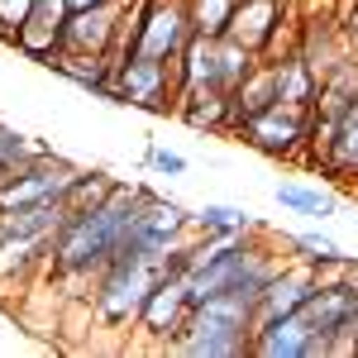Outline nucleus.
I'll return each instance as SVG.
<instances>
[{
  "mask_svg": "<svg viewBox=\"0 0 358 358\" xmlns=\"http://www.w3.org/2000/svg\"><path fill=\"white\" fill-rule=\"evenodd\" d=\"M138 210H143V196L129 192V187H110L86 210H72L67 224H62V239H57V268L62 273H86V268L110 263L115 248L129 239Z\"/></svg>",
  "mask_w": 358,
  "mask_h": 358,
  "instance_id": "obj_1",
  "label": "nucleus"
},
{
  "mask_svg": "<svg viewBox=\"0 0 358 358\" xmlns=\"http://www.w3.org/2000/svg\"><path fill=\"white\" fill-rule=\"evenodd\" d=\"M253 306H258L253 292H220V296L196 301L192 325H187L192 334L182 339V349H187V354H239Z\"/></svg>",
  "mask_w": 358,
  "mask_h": 358,
  "instance_id": "obj_2",
  "label": "nucleus"
},
{
  "mask_svg": "<svg viewBox=\"0 0 358 358\" xmlns=\"http://www.w3.org/2000/svg\"><path fill=\"white\" fill-rule=\"evenodd\" d=\"M187 15L182 10H172V5H143L138 10V24L129 29V48H124V57L129 53H143V57H158V62H167V57H177L182 48H187Z\"/></svg>",
  "mask_w": 358,
  "mask_h": 358,
  "instance_id": "obj_3",
  "label": "nucleus"
},
{
  "mask_svg": "<svg viewBox=\"0 0 358 358\" xmlns=\"http://www.w3.org/2000/svg\"><path fill=\"white\" fill-rule=\"evenodd\" d=\"M258 354H268V358L325 354V339H320V330L310 325L306 306H296V310H287V315H277V320L263 325V334H258Z\"/></svg>",
  "mask_w": 358,
  "mask_h": 358,
  "instance_id": "obj_4",
  "label": "nucleus"
},
{
  "mask_svg": "<svg viewBox=\"0 0 358 358\" xmlns=\"http://www.w3.org/2000/svg\"><path fill=\"white\" fill-rule=\"evenodd\" d=\"M62 24H67V0H34L24 29L15 34V43L34 62H53L62 53Z\"/></svg>",
  "mask_w": 358,
  "mask_h": 358,
  "instance_id": "obj_5",
  "label": "nucleus"
},
{
  "mask_svg": "<svg viewBox=\"0 0 358 358\" xmlns=\"http://www.w3.org/2000/svg\"><path fill=\"white\" fill-rule=\"evenodd\" d=\"M115 38V15L110 5H96V10H72L67 24H62V53H106ZM57 53V57H62Z\"/></svg>",
  "mask_w": 358,
  "mask_h": 358,
  "instance_id": "obj_6",
  "label": "nucleus"
},
{
  "mask_svg": "<svg viewBox=\"0 0 358 358\" xmlns=\"http://www.w3.org/2000/svg\"><path fill=\"white\" fill-rule=\"evenodd\" d=\"M120 101H134V106H148L158 110L163 106V91H167V67L158 57H143V53H129L120 62Z\"/></svg>",
  "mask_w": 358,
  "mask_h": 358,
  "instance_id": "obj_7",
  "label": "nucleus"
},
{
  "mask_svg": "<svg viewBox=\"0 0 358 358\" xmlns=\"http://www.w3.org/2000/svg\"><path fill=\"white\" fill-rule=\"evenodd\" d=\"M72 187V177H62V167H34V172H20L15 187H0V206H34V201H62V192Z\"/></svg>",
  "mask_w": 358,
  "mask_h": 358,
  "instance_id": "obj_8",
  "label": "nucleus"
},
{
  "mask_svg": "<svg viewBox=\"0 0 358 358\" xmlns=\"http://www.w3.org/2000/svg\"><path fill=\"white\" fill-rule=\"evenodd\" d=\"M182 224H187V215H182L177 206H167V201H143L134 229H129V239L143 244V248H153V253H167V239H172Z\"/></svg>",
  "mask_w": 358,
  "mask_h": 358,
  "instance_id": "obj_9",
  "label": "nucleus"
},
{
  "mask_svg": "<svg viewBox=\"0 0 358 358\" xmlns=\"http://www.w3.org/2000/svg\"><path fill=\"white\" fill-rule=\"evenodd\" d=\"M192 306V292H187V277L182 273H163V282L148 292V301H143V320H148V330H172L177 325V315Z\"/></svg>",
  "mask_w": 358,
  "mask_h": 358,
  "instance_id": "obj_10",
  "label": "nucleus"
},
{
  "mask_svg": "<svg viewBox=\"0 0 358 358\" xmlns=\"http://www.w3.org/2000/svg\"><path fill=\"white\" fill-rule=\"evenodd\" d=\"M277 29V0H239L234 20H229V38H239L248 53L263 48Z\"/></svg>",
  "mask_w": 358,
  "mask_h": 358,
  "instance_id": "obj_11",
  "label": "nucleus"
},
{
  "mask_svg": "<svg viewBox=\"0 0 358 358\" xmlns=\"http://www.w3.org/2000/svg\"><path fill=\"white\" fill-rule=\"evenodd\" d=\"M315 296V282L310 277H273L268 287H263V296H258V310H263V325L277 320V315H287V310H296Z\"/></svg>",
  "mask_w": 358,
  "mask_h": 358,
  "instance_id": "obj_12",
  "label": "nucleus"
},
{
  "mask_svg": "<svg viewBox=\"0 0 358 358\" xmlns=\"http://www.w3.org/2000/svg\"><path fill=\"white\" fill-rule=\"evenodd\" d=\"M248 134L258 148H268V153H282V148H292L296 134H301V120H292V115H282V106L273 110H263L258 120H248Z\"/></svg>",
  "mask_w": 358,
  "mask_h": 358,
  "instance_id": "obj_13",
  "label": "nucleus"
},
{
  "mask_svg": "<svg viewBox=\"0 0 358 358\" xmlns=\"http://www.w3.org/2000/svg\"><path fill=\"white\" fill-rule=\"evenodd\" d=\"M273 106H282V101H277V72L244 77V82L234 86V110L244 115V120H258V115L273 110Z\"/></svg>",
  "mask_w": 358,
  "mask_h": 358,
  "instance_id": "obj_14",
  "label": "nucleus"
},
{
  "mask_svg": "<svg viewBox=\"0 0 358 358\" xmlns=\"http://www.w3.org/2000/svg\"><path fill=\"white\" fill-rule=\"evenodd\" d=\"M187 91H201V86H220L215 82V38H206V34H192L187 38Z\"/></svg>",
  "mask_w": 358,
  "mask_h": 358,
  "instance_id": "obj_15",
  "label": "nucleus"
},
{
  "mask_svg": "<svg viewBox=\"0 0 358 358\" xmlns=\"http://www.w3.org/2000/svg\"><path fill=\"white\" fill-rule=\"evenodd\" d=\"M234 5H239V0H192V15H187V24H192V34L220 38V34H229Z\"/></svg>",
  "mask_w": 358,
  "mask_h": 358,
  "instance_id": "obj_16",
  "label": "nucleus"
},
{
  "mask_svg": "<svg viewBox=\"0 0 358 358\" xmlns=\"http://www.w3.org/2000/svg\"><path fill=\"white\" fill-rule=\"evenodd\" d=\"M310 91H315V82H310V62L306 57H292V62L277 67V101L282 106H306Z\"/></svg>",
  "mask_w": 358,
  "mask_h": 358,
  "instance_id": "obj_17",
  "label": "nucleus"
},
{
  "mask_svg": "<svg viewBox=\"0 0 358 358\" xmlns=\"http://www.w3.org/2000/svg\"><path fill=\"white\" fill-rule=\"evenodd\" d=\"M334 163L358 172V101L344 106V115H339V129H334Z\"/></svg>",
  "mask_w": 358,
  "mask_h": 358,
  "instance_id": "obj_18",
  "label": "nucleus"
},
{
  "mask_svg": "<svg viewBox=\"0 0 358 358\" xmlns=\"http://www.w3.org/2000/svg\"><path fill=\"white\" fill-rule=\"evenodd\" d=\"M196 220L206 224V229H215V234H239V229H244V215L229 210V206H206Z\"/></svg>",
  "mask_w": 358,
  "mask_h": 358,
  "instance_id": "obj_19",
  "label": "nucleus"
},
{
  "mask_svg": "<svg viewBox=\"0 0 358 358\" xmlns=\"http://www.w3.org/2000/svg\"><path fill=\"white\" fill-rule=\"evenodd\" d=\"M277 201H282V206H296V210H320V215H330V201L315 196V192H301V187H282Z\"/></svg>",
  "mask_w": 358,
  "mask_h": 358,
  "instance_id": "obj_20",
  "label": "nucleus"
},
{
  "mask_svg": "<svg viewBox=\"0 0 358 358\" xmlns=\"http://www.w3.org/2000/svg\"><path fill=\"white\" fill-rule=\"evenodd\" d=\"M20 153H24L20 134H10V129L0 124V187H5V172H10V167L20 172Z\"/></svg>",
  "mask_w": 358,
  "mask_h": 358,
  "instance_id": "obj_21",
  "label": "nucleus"
},
{
  "mask_svg": "<svg viewBox=\"0 0 358 358\" xmlns=\"http://www.w3.org/2000/svg\"><path fill=\"white\" fill-rule=\"evenodd\" d=\"M29 10H34V0H0V29H24L29 20Z\"/></svg>",
  "mask_w": 358,
  "mask_h": 358,
  "instance_id": "obj_22",
  "label": "nucleus"
},
{
  "mask_svg": "<svg viewBox=\"0 0 358 358\" xmlns=\"http://www.w3.org/2000/svg\"><path fill=\"white\" fill-rule=\"evenodd\" d=\"M148 163L158 167V172H172V177H177V172H187V163H182L177 153H167V148H153V153H148Z\"/></svg>",
  "mask_w": 358,
  "mask_h": 358,
  "instance_id": "obj_23",
  "label": "nucleus"
},
{
  "mask_svg": "<svg viewBox=\"0 0 358 358\" xmlns=\"http://www.w3.org/2000/svg\"><path fill=\"white\" fill-rule=\"evenodd\" d=\"M96 5H110V0H67V15L72 10H96Z\"/></svg>",
  "mask_w": 358,
  "mask_h": 358,
  "instance_id": "obj_24",
  "label": "nucleus"
}]
</instances>
